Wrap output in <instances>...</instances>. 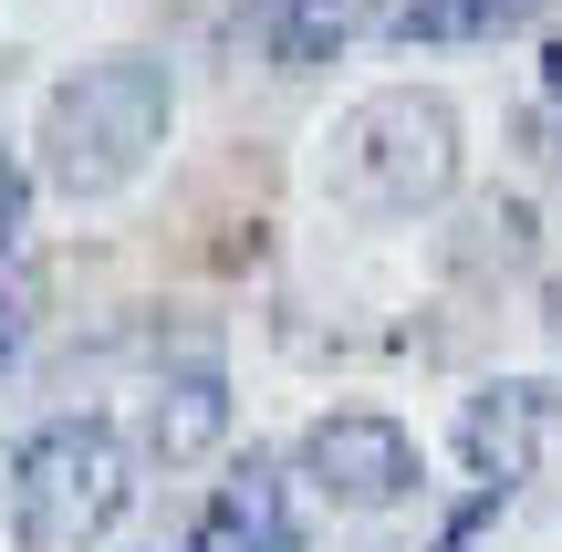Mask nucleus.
<instances>
[{"instance_id":"1","label":"nucleus","mask_w":562,"mask_h":552,"mask_svg":"<svg viewBox=\"0 0 562 552\" xmlns=\"http://www.w3.org/2000/svg\"><path fill=\"white\" fill-rule=\"evenodd\" d=\"M459 167H469L459 104H448L438 83H375V94H355L323 125L313 178H323L334 209H355V219H375V229H406V219L459 199Z\"/></svg>"},{"instance_id":"2","label":"nucleus","mask_w":562,"mask_h":552,"mask_svg":"<svg viewBox=\"0 0 562 552\" xmlns=\"http://www.w3.org/2000/svg\"><path fill=\"white\" fill-rule=\"evenodd\" d=\"M167 125H178V74H167V53H104V63H83V74H63L53 94H42L32 178L53 188V199L94 209V199H115V188H136L146 167H157Z\"/></svg>"},{"instance_id":"3","label":"nucleus","mask_w":562,"mask_h":552,"mask_svg":"<svg viewBox=\"0 0 562 552\" xmlns=\"http://www.w3.org/2000/svg\"><path fill=\"white\" fill-rule=\"evenodd\" d=\"M136 511V449L115 417H42L21 428V449L0 459V521L21 552H94L115 521Z\"/></svg>"},{"instance_id":"4","label":"nucleus","mask_w":562,"mask_h":552,"mask_svg":"<svg viewBox=\"0 0 562 552\" xmlns=\"http://www.w3.org/2000/svg\"><path fill=\"white\" fill-rule=\"evenodd\" d=\"M292 470H302V491H313L323 511H344V521H385V511H406V500H427V449H417V428L385 417V407H323L313 428L292 438Z\"/></svg>"},{"instance_id":"5","label":"nucleus","mask_w":562,"mask_h":552,"mask_svg":"<svg viewBox=\"0 0 562 552\" xmlns=\"http://www.w3.org/2000/svg\"><path fill=\"white\" fill-rule=\"evenodd\" d=\"M229 438V365L209 334H188V345H157L136 365V386H125V449L157 459V470H199V459H220Z\"/></svg>"},{"instance_id":"6","label":"nucleus","mask_w":562,"mask_h":552,"mask_svg":"<svg viewBox=\"0 0 562 552\" xmlns=\"http://www.w3.org/2000/svg\"><path fill=\"white\" fill-rule=\"evenodd\" d=\"M448 449L480 491L521 500L542 470H562V386L552 375H480L448 417Z\"/></svg>"},{"instance_id":"7","label":"nucleus","mask_w":562,"mask_h":552,"mask_svg":"<svg viewBox=\"0 0 562 552\" xmlns=\"http://www.w3.org/2000/svg\"><path fill=\"white\" fill-rule=\"evenodd\" d=\"M313 511H323V500L302 491L292 459L250 449V459H229V480H209L199 532L220 542V552H313Z\"/></svg>"},{"instance_id":"8","label":"nucleus","mask_w":562,"mask_h":552,"mask_svg":"<svg viewBox=\"0 0 562 552\" xmlns=\"http://www.w3.org/2000/svg\"><path fill=\"white\" fill-rule=\"evenodd\" d=\"M229 32L271 63V74H323L364 32H385V0H229Z\"/></svg>"},{"instance_id":"9","label":"nucleus","mask_w":562,"mask_h":552,"mask_svg":"<svg viewBox=\"0 0 562 552\" xmlns=\"http://www.w3.org/2000/svg\"><path fill=\"white\" fill-rule=\"evenodd\" d=\"M562 0H396L385 11V42L406 53H459V42H510V32H542Z\"/></svg>"},{"instance_id":"10","label":"nucleus","mask_w":562,"mask_h":552,"mask_svg":"<svg viewBox=\"0 0 562 552\" xmlns=\"http://www.w3.org/2000/svg\"><path fill=\"white\" fill-rule=\"evenodd\" d=\"M32 334H42V282L32 261H0V375L32 354Z\"/></svg>"},{"instance_id":"11","label":"nucleus","mask_w":562,"mask_h":552,"mask_svg":"<svg viewBox=\"0 0 562 552\" xmlns=\"http://www.w3.org/2000/svg\"><path fill=\"white\" fill-rule=\"evenodd\" d=\"M469 229H480V240H469V261H531V209L521 199H490V209H469Z\"/></svg>"},{"instance_id":"12","label":"nucleus","mask_w":562,"mask_h":552,"mask_svg":"<svg viewBox=\"0 0 562 552\" xmlns=\"http://www.w3.org/2000/svg\"><path fill=\"white\" fill-rule=\"evenodd\" d=\"M32 157L21 146H0V261H21V229H32Z\"/></svg>"},{"instance_id":"13","label":"nucleus","mask_w":562,"mask_h":552,"mask_svg":"<svg viewBox=\"0 0 562 552\" xmlns=\"http://www.w3.org/2000/svg\"><path fill=\"white\" fill-rule=\"evenodd\" d=\"M501 511H510V500H501V491H469V500H459V511H448V521H438V532H427V552H469V542H480V532H490V521H501Z\"/></svg>"},{"instance_id":"14","label":"nucleus","mask_w":562,"mask_h":552,"mask_svg":"<svg viewBox=\"0 0 562 552\" xmlns=\"http://www.w3.org/2000/svg\"><path fill=\"white\" fill-rule=\"evenodd\" d=\"M542 104H562V21L542 32Z\"/></svg>"},{"instance_id":"15","label":"nucleus","mask_w":562,"mask_h":552,"mask_svg":"<svg viewBox=\"0 0 562 552\" xmlns=\"http://www.w3.org/2000/svg\"><path fill=\"white\" fill-rule=\"evenodd\" d=\"M542 334H552V345H562V271H552V282H542Z\"/></svg>"},{"instance_id":"16","label":"nucleus","mask_w":562,"mask_h":552,"mask_svg":"<svg viewBox=\"0 0 562 552\" xmlns=\"http://www.w3.org/2000/svg\"><path fill=\"white\" fill-rule=\"evenodd\" d=\"M157 552H220V542H209V532H188V542H157Z\"/></svg>"}]
</instances>
